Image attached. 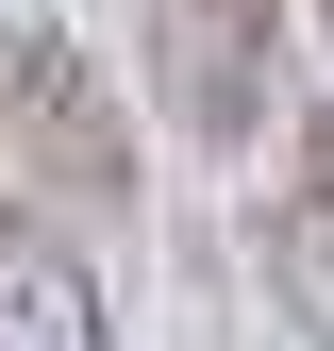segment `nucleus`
Listing matches in <instances>:
<instances>
[{
  "label": "nucleus",
  "instance_id": "3",
  "mask_svg": "<svg viewBox=\"0 0 334 351\" xmlns=\"http://www.w3.org/2000/svg\"><path fill=\"white\" fill-rule=\"evenodd\" d=\"M0 351H117L101 268H84L51 217H17V201H0Z\"/></svg>",
  "mask_w": 334,
  "mask_h": 351
},
{
  "label": "nucleus",
  "instance_id": "1",
  "mask_svg": "<svg viewBox=\"0 0 334 351\" xmlns=\"http://www.w3.org/2000/svg\"><path fill=\"white\" fill-rule=\"evenodd\" d=\"M0 117L51 151L84 201H117V184H134V134L101 117V84H84V51H67V34H17V51H0Z\"/></svg>",
  "mask_w": 334,
  "mask_h": 351
},
{
  "label": "nucleus",
  "instance_id": "4",
  "mask_svg": "<svg viewBox=\"0 0 334 351\" xmlns=\"http://www.w3.org/2000/svg\"><path fill=\"white\" fill-rule=\"evenodd\" d=\"M268 285H284V318L334 351V151H301V184H284V217H268Z\"/></svg>",
  "mask_w": 334,
  "mask_h": 351
},
{
  "label": "nucleus",
  "instance_id": "2",
  "mask_svg": "<svg viewBox=\"0 0 334 351\" xmlns=\"http://www.w3.org/2000/svg\"><path fill=\"white\" fill-rule=\"evenodd\" d=\"M167 84H184V134H250V117H268V0H167Z\"/></svg>",
  "mask_w": 334,
  "mask_h": 351
}]
</instances>
